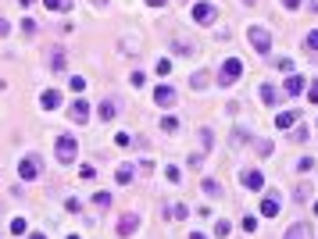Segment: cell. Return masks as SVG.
Listing matches in <instances>:
<instances>
[{"instance_id": "obj_1", "label": "cell", "mask_w": 318, "mask_h": 239, "mask_svg": "<svg viewBox=\"0 0 318 239\" xmlns=\"http://www.w3.org/2000/svg\"><path fill=\"white\" fill-rule=\"evenodd\" d=\"M239 75H243V61H239V57H226L222 68H218V86L229 89V86H236V82H239Z\"/></svg>"}, {"instance_id": "obj_2", "label": "cell", "mask_w": 318, "mask_h": 239, "mask_svg": "<svg viewBox=\"0 0 318 239\" xmlns=\"http://www.w3.org/2000/svg\"><path fill=\"white\" fill-rule=\"evenodd\" d=\"M215 18H218V7H215V4H208V0L193 4V22H197V25H211Z\"/></svg>"}, {"instance_id": "obj_3", "label": "cell", "mask_w": 318, "mask_h": 239, "mask_svg": "<svg viewBox=\"0 0 318 239\" xmlns=\"http://www.w3.org/2000/svg\"><path fill=\"white\" fill-rule=\"evenodd\" d=\"M250 50L254 54H268L272 50V36H268V29H250Z\"/></svg>"}, {"instance_id": "obj_4", "label": "cell", "mask_w": 318, "mask_h": 239, "mask_svg": "<svg viewBox=\"0 0 318 239\" xmlns=\"http://www.w3.org/2000/svg\"><path fill=\"white\" fill-rule=\"evenodd\" d=\"M76 150H79V147H76L72 136H58V161H61V164H72V161H76Z\"/></svg>"}, {"instance_id": "obj_5", "label": "cell", "mask_w": 318, "mask_h": 239, "mask_svg": "<svg viewBox=\"0 0 318 239\" xmlns=\"http://www.w3.org/2000/svg\"><path fill=\"white\" fill-rule=\"evenodd\" d=\"M18 175H22L25 182H32V178H40V157H36V154H29V157H22V164H18Z\"/></svg>"}, {"instance_id": "obj_6", "label": "cell", "mask_w": 318, "mask_h": 239, "mask_svg": "<svg viewBox=\"0 0 318 239\" xmlns=\"http://www.w3.org/2000/svg\"><path fill=\"white\" fill-rule=\"evenodd\" d=\"M136 229H140V214H136V211L122 214V222H118V236H133Z\"/></svg>"}, {"instance_id": "obj_7", "label": "cell", "mask_w": 318, "mask_h": 239, "mask_svg": "<svg viewBox=\"0 0 318 239\" xmlns=\"http://www.w3.org/2000/svg\"><path fill=\"white\" fill-rule=\"evenodd\" d=\"M68 118H72L76 125H86V122H89V104H86V100H76V104L68 107Z\"/></svg>"}, {"instance_id": "obj_8", "label": "cell", "mask_w": 318, "mask_h": 239, "mask_svg": "<svg viewBox=\"0 0 318 239\" xmlns=\"http://www.w3.org/2000/svg\"><path fill=\"white\" fill-rule=\"evenodd\" d=\"M154 104H158V107H172V104H175V89H172V86H158V89H154Z\"/></svg>"}, {"instance_id": "obj_9", "label": "cell", "mask_w": 318, "mask_h": 239, "mask_svg": "<svg viewBox=\"0 0 318 239\" xmlns=\"http://www.w3.org/2000/svg\"><path fill=\"white\" fill-rule=\"evenodd\" d=\"M297 122H301V114H297V111H283V114H275V129H279V132L293 129Z\"/></svg>"}, {"instance_id": "obj_10", "label": "cell", "mask_w": 318, "mask_h": 239, "mask_svg": "<svg viewBox=\"0 0 318 239\" xmlns=\"http://www.w3.org/2000/svg\"><path fill=\"white\" fill-rule=\"evenodd\" d=\"M243 186H247V189H261V186H265V175H261L257 168H247V171H243Z\"/></svg>"}, {"instance_id": "obj_11", "label": "cell", "mask_w": 318, "mask_h": 239, "mask_svg": "<svg viewBox=\"0 0 318 239\" xmlns=\"http://www.w3.org/2000/svg\"><path fill=\"white\" fill-rule=\"evenodd\" d=\"M40 107H43V111H54V107H61V93H54V89H43V96H40Z\"/></svg>"}, {"instance_id": "obj_12", "label": "cell", "mask_w": 318, "mask_h": 239, "mask_svg": "<svg viewBox=\"0 0 318 239\" xmlns=\"http://www.w3.org/2000/svg\"><path fill=\"white\" fill-rule=\"evenodd\" d=\"M279 96H283V93H279V89H275V86H268V82H265V86H261V100H265V104H268V107H275V104H279Z\"/></svg>"}, {"instance_id": "obj_13", "label": "cell", "mask_w": 318, "mask_h": 239, "mask_svg": "<svg viewBox=\"0 0 318 239\" xmlns=\"http://www.w3.org/2000/svg\"><path fill=\"white\" fill-rule=\"evenodd\" d=\"M115 114H118V100H111V96H107V100L100 104V118H104V122H111Z\"/></svg>"}, {"instance_id": "obj_14", "label": "cell", "mask_w": 318, "mask_h": 239, "mask_svg": "<svg viewBox=\"0 0 318 239\" xmlns=\"http://www.w3.org/2000/svg\"><path fill=\"white\" fill-rule=\"evenodd\" d=\"M261 214H265V218H275V214H279V200H275V196H265V200H261Z\"/></svg>"}, {"instance_id": "obj_15", "label": "cell", "mask_w": 318, "mask_h": 239, "mask_svg": "<svg viewBox=\"0 0 318 239\" xmlns=\"http://www.w3.org/2000/svg\"><path fill=\"white\" fill-rule=\"evenodd\" d=\"M47 4V11H54V14H65V11H72V0H43Z\"/></svg>"}, {"instance_id": "obj_16", "label": "cell", "mask_w": 318, "mask_h": 239, "mask_svg": "<svg viewBox=\"0 0 318 239\" xmlns=\"http://www.w3.org/2000/svg\"><path fill=\"white\" fill-rule=\"evenodd\" d=\"M161 129L175 136V132H179V118H175V114H164V118H161Z\"/></svg>"}, {"instance_id": "obj_17", "label": "cell", "mask_w": 318, "mask_h": 239, "mask_svg": "<svg viewBox=\"0 0 318 239\" xmlns=\"http://www.w3.org/2000/svg\"><path fill=\"white\" fill-rule=\"evenodd\" d=\"M164 214H168V218H190V207H186V204H172Z\"/></svg>"}, {"instance_id": "obj_18", "label": "cell", "mask_w": 318, "mask_h": 239, "mask_svg": "<svg viewBox=\"0 0 318 239\" xmlns=\"http://www.w3.org/2000/svg\"><path fill=\"white\" fill-rule=\"evenodd\" d=\"M208 72H193V75H190V86H193V89H204V86H208Z\"/></svg>"}, {"instance_id": "obj_19", "label": "cell", "mask_w": 318, "mask_h": 239, "mask_svg": "<svg viewBox=\"0 0 318 239\" xmlns=\"http://www.w3.org/2000/svg\"><path fill=\"white\" fill-rule=\"evenodd\" d=\"M115 178H118L122 186H129V182H133V168H129V164H122V168L115 171Z\"/></svg>"}, {"instance_id": "obj_20", "label": "cell", "mask_w": 318, "mask_h": 239, "mask_svg": "<svg viewBox=\"0 0 318 239\" xmlns=\"http://www.w3.org/2000/svg\"><path fill=\"white\" fill-rule=\"evenodd\" d=\"M200 186H204V193H208V196H222V186H218L215 178H204Z\"/></svg>"}, {"instance_id": "obj_21", "label": "cell", "mask_w": 318, "mask_h": 239, "mask_svg": "<svg viewBox=\"0 0 318 239\" xmlns=\"http://www.w3.org/2000/svg\"><path fill=\"white\" fill-rule=\"evenodd\" d=\"M301 89H304V79L301 75H290L286 79V93H301Z\"/></svg>"}, {"instance_id": "obj_22", "label": "cell", "mask_w": 318, "mask_h": 239, "mask_svg": "<svg viewBox=\"0 0 318 239\" xmlns=\"http://www.w3.org/2000/svg\"><path fill=\"white\" fill-rule=\"evenodd\" d=\"M304 236H308V225H301V222H297V225L286 232V239H304Z\"/></svg>"}, {"instance_id": "obj_23", "label": "cell", "mask_w": 318, "mask_h": 239, "mask_svg": "<svg viewBox=\"0 0 318 239\" xmlns=\"http://www.w3.org/2000/svg\"><path fill=\"white\" fill-rule=\"evenodd\" d=\"M304 47H308L311 54H318V29H311V32H308V39H304Z\"/></svg>"}, {"instance_id": "obj_24", "label": "cell", "mask_w": 318, "mask_h": 239, "mask_svg": "<svg viewBox=\"0 0 318 239\" xmlns=\"http://www.w3.org/2000/svg\"><path fill=\"white\" fill-rule=\"evenodd\" d=\"M93 207H111V193H97L93 196Z\"/></svg>"}, {"instance_id": "obj_25", "label": "cell", "mask_w": 318, "mask_h": 239, "mask_svg": "<svg viewBox=\"0 0 318 239\" xmlns=\"http://www.w3.org/2000/svg\"><path fill=\"white\" fill-rule=\"evenodd\" d=\"M200 147H204L200 154H208V147H211V129H200Z\"/></svg>"}, {"instance_id": "obj_26", "label": "cell", "mask_w": 318, "mask_h": 239, "mask_svg": "<svg viewBox=\"0 0 318 239\" xmlns=\"http://www.w3.org/2000/svg\"><path fill=\"white\" fill-rule=\"evenodd\" d=\"M293 196H297V200H308V196H311V186H308V182H301V186H297V193H293Z\"/></svg>"}, {"instance_id": "obj_27", "label": "cell", "mask_w": 318, "mask_h": 239, "mask_svg": "<svg viewBox=\"0 0 318 239\" xmlns=\"http://www.w3.org/2000/svg\"><path fill=\"white\" fill-rule=\"evenodd\" d=\"M229 232H233L229 222H215V236H229Z\"/></svg>"}, {"instance_id": "obj_28", "label": "cell", "mask_w": 318, "mask_h": 239, "mask_svg": "<svg viewBox=\"0 0 318 239\" xmlns=\"http://www.w3.org/2000/svg\"><path fill=\"white\" fill-rule=\"evenodd\" d=\"M50 68L61 72V68H65V54H54V57H50Z\"/></svg>"}, {"instance_id": "obj_29", "label": "cell", "mask_w": 318, "mask_h": 239, "mask_svg": "<svg viewBox=\"0 0 318 239\" xmlns=\"http://www.w3.org/2000/svg\"><path fill=\"white\" fill-rule=\"evenodd\" d=\"M275 68H279V72H293V61H290V57H279Z\"/></svg>"}, {"instance_id": "obj_30", "label": "cell", "mask_w": 318, "mask_h": 239, "mask_svg": "<svg viewBox=\"0 0 318 239\" xmlns=\"http://www.w3.org/2000/svg\"><path fill=\"white\" fill-rule=\"evenodd\" d=\"M257 154L268 157V154H272V143H268V140H257Z\"/></svg>"}, {"instance_id": "obj_31", "label": "cell", "mask_w": 318, "mask_h": 239, "mask_svg": "<svg viewBox=\"0 0 318 239\" xmlns=\"http://www.w3.org/2000/svg\"><path fill=\"white\" fill-rule=\"evenodd\" d=\"M164 175H168V182H182V178H179V168H175V164H168V168H164Z\"/></svg>"}, {"instance_id": "obj_32", "label": "cell", "mask_w": 318, "mask_h": 239, "mask_svg": "<svg viewBox=\"0 0 318 239\" xmlns=\"http://www.w3.org/2000/svg\"><path fill=\"white\" fill-rule=\"evenodd\" d=\"M11 232L22 236V232H25V218H14V222H11Z\"/></svg>"}, {"instance_id": "obj_33", "label": "cell", "mask_w": 318, "mask_h": 239, "mask_svg": "<svg viewBox=\"0 0 318 239\" xmlns=\"http://www.w3.org/2000/svg\"><path fill=\"white\" fill-rule=\"evenodd\" d=\"M254 229H257V218L247 214V218H243V232H254Z\"/></svg>"}, {"instance_id": "obj_34", "label": "cell", "mask_w": 318, "mask_h": 239, "mask_svg": "<svg viewBox=\"0 0 318 239\" xmlns=\"http://www.w3.org/2000/svg\"><path fill=\"white\" fill-rule=\"evenodd\" d=\"M168 72H172V61H168V57H161V61H158V75H168Z\"/></svg>"}, {"instance_id": "obj_35", "label": "cell", "mask_w": 318, "mask_h": 239, "mask_svg": "<svg viewBox=\"0 0 318 239\" xmlns=\"http://www.w3.org/2000/svg\"><path fill=\"white\" fill-rule=\"evenodd\" d=\"M22 32H25V36H32V32H36V22H32V18H25V22H22Z\"/></svg>"}, {"instance_id": "obj_36", "label": "cell", "mask_w": 318, "mask_h": 239, "mask_svg": "<svg viewBox=\"0 0 318 239\" xmlns=\"http://www.w3.org/2000/svg\"><path fill=\"white\" fill-rule=\"evenodd\" d=\"M308 100H311V104H318V79L308 86Z\"/></svg>"}, {"instance_id": "obj_37", "label": "cell", "mask_w": 318, "mask_h": 239, "mask_svg": "<svg viewBox=\"0 0 318 239\" xmlns=\"http://www.w3.org/2000/svg\"><path fill=\"white\" fill-rule=\"evenodd\" d=\"M93 175H97L93 164H82V168H79V178H93Z\"/></svg>"}, {"instance_id": "obj_38", "label": "cell", "mask_w": 318, "mask_h": 239, "mask_svg": "<svg viewBox=\"0 0 318 239\" xmlns=\"http://www.w3.org/2000/svg\"><path fill=\"white\" fill-rule=\"evenodd\" d=\"M72 89H76V93H82V89H86V79H82V75H76V79H72Z\"/></svg>"}, {"instance_id": "obj_39", "label": "cell", "mask_w": 318, "mask_h": 239, "mask_svg": "<svg viewBox=\"0 0 318 239\" xmlns=\"http://www.w3.org/2000/svg\"><path fill=\"white\" fill-rule=\"evenodd\" d=\"M311 164H315L311 157H301V161H297V168H301V171H311Z\"/></svg>"}, {"instance_id": "obj_40", "label": "cell", "mask_w": 318, "mask_h": 239, "mask_svg": "<svg viewBox=\"0 0 318 239\" xmlns=\"http://www.w3.org/2000/svg\"><path fill=\"white\" fill-rule=\"evenodd\" d=\"M7 32H11V25H7V22L0 18V36H7Z\"/></svg>"}, {"instance_id": "obj_41", "label": "cell", "mask_w": 318, "mask_h": 239, "mask_svg": "<svg viewBox=\"0 0 318 239\" xmlns=\"http://www.w3.org/2000/svg\"><path fill=\"white\" fill-rule=\"evenodd\" d=\"M147 4H151V7H164V0H147Z\"/></svg>"}, {"instance_id": "obj_42", "label": "cell", "mask_w": 318, "mask_h": 239, "mask_svg": "<svg viewBox=\"0 0 318 239\" xmlns=\"http://www.w3.org/2000/svg\"><path fill=\"white\" fill-rule=\"evenodd\" d=\"M283 4H286V7H297V4H301V0H283Z\"/></svg>"}, {"instance_id": "obj_43", "label": "cell", "mask_w": 318, "mask_h": 239, "mask_svg": "<svg viewBox=\"0 0 318 239\" xmlns=\"http://www.w3.org/2000/svg\"><path fill=\"white\" fill-rule=\"evenodd\" d=\"M190 239H208V236H200V232H197V236H190Z\"/></svg>"}, {"instance_id": "obj_44", "label": "cell", "mask_w": 318, "mask_h": 239, "mask_svg": "<svg viewBox=\"0 0 318 239\" xmlns=\"http://www.w3.org/2000/svg\"><path fill=\"white\" fill-rule=\"evenodd\" d=\"M29 239H47V236H29Z\"/></svg>"}, {"instance_id": "obj_45", "label": "cell", "mask_w": 318, "mask_h": 239, "mask_svg": "<svg viewBox=\"0 0 318 239\" xmlns=\"http://www.w3.org/2000/svg\"><path fill=\"white\" fill-rule=\"evenodd\" d=\"M68 239H82V236H68Z\"/></svg>"}, {"instance_id": "obj_46", "label": "cell", "mask_w": 318, "mask_h": 239, "mask_svg": "<svg viewBox=\"0 0 318 239\" xmlns=\"http://www.w3.org/2000/svg\"><path fill=\"white\" fill-rule=\"evenodd\" d=\"M247 4H257V0H247Z\"/></svg>"}]
</instances>
